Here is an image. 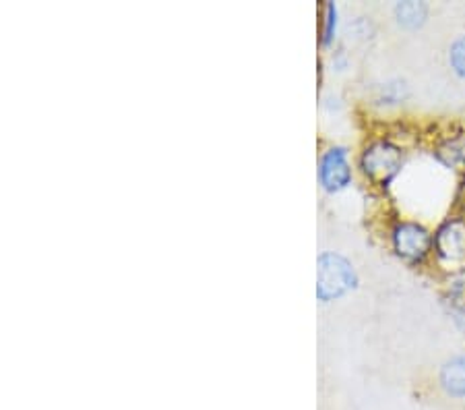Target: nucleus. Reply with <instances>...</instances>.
<instances>
[{
    "label": "nucleus",
    "mask_w": 465,
    "mask_h": 410,
    "mask_svg": "<svg viewBox=\"0 0 465 410\" xmlns=\"http://www.w3.org/2000/svg\"><path fill=\"white\" fill-rule=\"evenodd\" d=\"M358 286V274L340 253L325 251L317 259V296L321 303H331Z\"/></svg>",
    "instance_id": "f257e3e1"
},
{
    "label": "nucleus",
    "mask_w": 465,
    "mask_h": 410,
    "mask_svg": "<svg viewBox=\"0 0 465 410\" xmlns=\"http://www.w3.org/2000/svg\"><path fill=\"white\" fill-rule=\"evenodd\" d=\"M403 149L391 139L371 141L360 155V170L374 186H389L401 173Z\"/></svg>",
    "instance_id": "f03ea898"
},
{
    "label": "nucleus",
    "mask_w": 465,
    "mask_h": 410,
    "mask_svg": "<svg viewBox=\"0 0 465 410\" xmlns=\"http://www.w3.org/2000/svg\"><path fill=\"white\" fill-rule=\"evenodd\" d=\"M432 253L437 265L447 274L465 270V220L449 218L442 222L432 238Z\"/></svg>",
    "instance_id": "7ed1b4c3"
},
{
    "label": "nucleus",
    "mask_w": 465,
    "mask_h": 410,
    "mask_svg": "<svg viewBox=\"0 0 465 410\" xmlns=\"http://www.w3.org/2000/svg\"><path fill=\"white\" fill-rule=\"evenodd\" d=\"M432 238L434 236L429 228L411 220L395 222V226L391 228V245L395 255L411 265L422 264L430 255Z\"/></svg>",
    "instance_id": "20e7f679"
},
{
    "label": "nucleus",
    "mask_w": 465,
    "mask_h": 410,
    "mask_svg": "<svg viewBox=\"0 0 465 410\" xmlns=\"http://www.w3.org/2000/svg\"><path fill=\"white\" fill-rule=\"evenodd\" d=\"M351 183L350 152L343 145H331L321 154L319 185L327 193H340Z\"/></svg>",
    "instance_id": "39448f33"
},
{
    "label": "nucleus",
    "mask_w": 465,
    "mask_h": 410,
    "mask_svg": "<svg viewBox=\"0 0 465 410\" xmlns=\"http://www.w3.org/2000/svg\"><path fill=\"white\" fill-rule=\"evenodd\" d=\"M439 379L449 396L465 398V356H455L442 365Z\"/></svg>",
    "instance_id": "423d86ee"
},
{
    "label": "nucleus",
    "mask_w": 465,
    "mask_h": 410,
    "mask_svg": "<svg viewBox=\"0 0 465 410\" xmlns=\"http://www.w3.org/2000/svg\"><path fill=\"white\" fill-rule=\"evenodd\" d=\"M426 15H429V9H426L424 3H411V0H408V3H400L395 6L397 24L406 29L422 27Z\"/></svg>",
    "instance_id": "0eeeda50"
},
{
    "label": "nucleus",
    "mask_w": 465,
    "mask_h": 410,
    "mask_svg": "<svg viewBox=\"0 0 465 410\" xmlns=\"http://www.w3.org/2000/svg\"><path fill=\"white\" fill-rule=\"evenodd\" d=\"M439 160L449 168H465V137L449 139L439 147Z\"/></svg>",
    "instance_id": "6e6552de"
},
{
    "label": "nucleus",
    "mask_w": 465,
    "mask_h": 410,
    "mask_svg": "<svg viewBox=\"0 0 465 410\" xmlns=\"http://www.w3.org/2000/svg\"><path fill=\"white\" fill-rule=\"evenodd\" d=\"M337 29V6L333 3L325 5V11H322V32H321V44L322 46H329L333 42Z\"/></svg>",
    "instance_id": "1a4fd4ad"
},
{
    "label": "nucleus",
    "mask_w": 465,
    "mask_h": 410,
    "mask_svg": "<svg viewBox=\"0 0 465 410\" xmlns=\"http://www.w3.org/2000/svg\"><path fill=\"white\" fill-rule=\"evenodd\" d=\"M449 65H451L455 75L465 79V35L457 37L449 48Z\"/></svg>",
    "instance_id": "9d476101"
},
{
    "label": "nucleus",
    "mask_w": 465,
    "mask_h": 410,
    "mask_svg": "<svg viewBox=\"0 0 465 410\" xmlns=\"http://www.w3.org/2000/svg\"><path fill=\"white\" fill-rule=\"evenodd\" d=\"M403 95H406V87H403V84H387L382 87L381 100H385L387 104H397L403 100Z\"/></svg>",
    "instance_id": "9b49d317"
}]
</instances>
